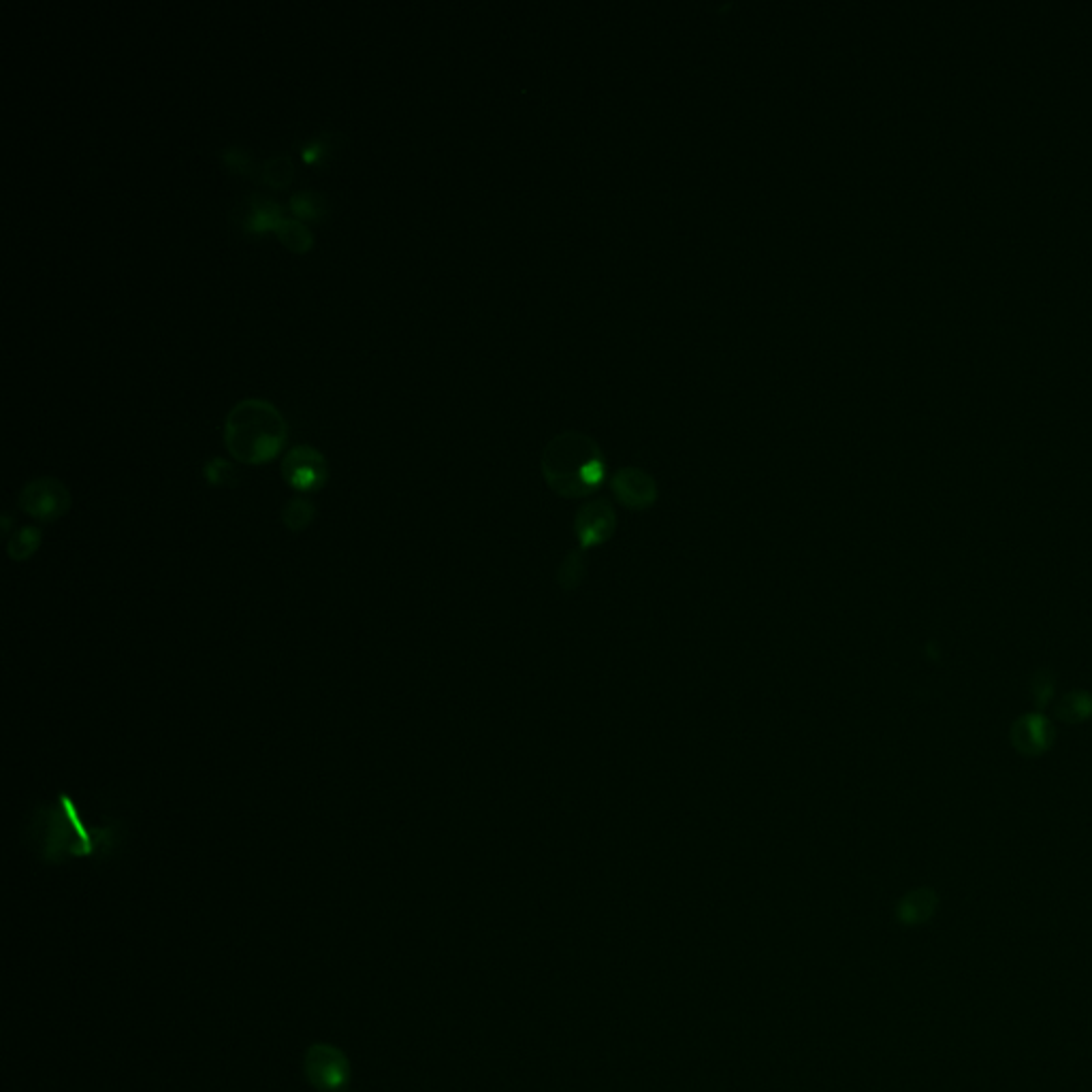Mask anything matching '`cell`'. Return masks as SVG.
<instances>
[{
    "label": "cell",
    "instance_id": "3",
    "mask_svg": "<svg viewBox=\"0 0 1092 1092\" xmlns=\"http://www.w3.org/2000/svg\"><path fill=\"white\" fill-rule=\"evenodd\" d=\"M287 421L272 401L246 397L228 410L224 421V444L237 462L261 465L272 462L285 447Z\"/></svg>",
    "mask_w": 1092,
    "mask_h": 1092
},
{
    "label": "cell",
    "instance_id": "14",
    "mask_svg": "<svg viewBox=\"0 0 1092 1092\" xmlns=\"http://www.w3.org/2000/svg\"><path fill=\"white\" fill-rule=\"evenodd\" d=\"M291 210L305 220H320L329 213V201L316 191H296L291 197Z\"/></svg>",
    "mask_w": 1092,
    "mask_h": 1092
},
{
    "label": "cell",
    "instance_id": "18",
    "mask_svg": "<svg viewBox=\"0 0 1092 1092\" xmlns=\"http://www.w3.org/2000/svg\"><path fill=\"white\" fill-rule=\"evenodd\" d=\"M316 517V506L305 500V497H294V500L287 502L285 510H282V521H285L291 532H301Z\"/></svg>",
    "mask_w": 1092,
    "mask_h": 1092
},
{
    "label": "cell",
    "instance_id": "5",
    "mask_svg": "<svg viewBox=\"0 0 1092 1092\" xmlns=\"http://www.w3.org/2000/svg\"><path fill=\"white\" fill-rule=\"evenodd\" d=\"M18 504L26 512V515L51 523L58 521L62 515H66L71 508V493L66 489V484L58 478L42 476L31 480L18 495Z\"/></svg>",
    "mask_w": 1092,
    "mask_h": 1092
},
{
    "label": "cell",
    "instance_id": "16",
    "mask_svg": "<svg viewBox=\"0 0 1092 1092\" xmlns=\"http://www.w3.org/2000/svg\"><path fill=\"white\" fill-rule=\"evenodd\" d=\"M587 576V557H585V550L578 548V550H572L568 552V557L563 559L561 568H559V574H557V583L563 591H574L581 587V583L585 581Z\"/></svg>",
    "mask_w": 1092,
    "mask_h": 1092
},
{
    "label": "cell",
    "instance_id": "11",
    "mask_svg": "<svg viewBox=\"0 0 1092 1092\" xmlns=\"http://www.w3.org/2000/svg\"><path fill=\"white\" fill-rule=\"evenodd\" d=\"M280 220H282V208L278 201L263 195L250 197V208L244 218V228L248 233H265L269 228L274 231Z\"/></svg>",
    "mask_w": 1092,
    "mask_h": 1092
},
{
    "label": "cell",
    "instance_id": "8",
    "mask_svg": "<svg viewBox=\"0 0 1092 1092\" xmlns=\"http://www.w3.org/2000/svg\"><path fill=\"white\" fill-rule=\"evenodd\" d=\"M617 530V512L606 500L583 504L574 517V534L587 552L604 543H609Z\"/></svg>",
    "mask_w": 1092,
    "mask_h": 1092
},
{
    "label": "cell",
    "instance_id": "22",
    "mask_svg": "<svg viewBox=\"0 0 1092 1092\" xmlns=\"http://www.w3.org/2000/svg\"><path fill=\"white\" fill-rule=\"evenodd\" d=\"M222 160L226 163V167L233 169L235 173H241V175H259L261 173V167L254 160V156L239 145L226 147V150H222Z\"/></svg>",
    "mask_w": 1092,
    "mask_h": 1092
},
{
    "label": "cell",
    "instance_id": "2",
    "mask_svg": "<svg viewBox=\"0 0 1092 1092\" xmlns=\"http://www.w3.org/2000/svg\"><path fill=\"white\" fill-rule=\"evenodd\" d=\"M541 467L548 487L568 500L598 491L606 476L602 449L583 431H563L552 438L543 451Z\"/></svg>",
    "mask_w": 1092,
    "mask_h": 1092
},
{
    "label": "cell",
    "instance_id": "17",
    "mask_svg": "<svg viewBox=\"0 0 1092 1092\" xmlns=\"http://www.w3.org/2000/svg\"><path fill=\"white\" fill-rule=\"evenodd\" d=\"M261 180L267 184V186H274V188H287L291 182H293V175H294V167H293V158L289 154H274L269 156L265 163L261 165Z\"/></svg>",
    "mask_w": 1092,
    "mask_h": 1092
},
{
    "label": "cell",
    "instance_id": "1",
    "mask_svg": "<svg viewBox=\"0 0 1092 1092\" xmlns=\"http://www.w3.org/2000/svg\"><path fill=\"white\" fill-rule=\"evenodd\" d=\"M26 832L33 852L49 865H62L73 858H107L120 837L116 824L86 826L75 804L64 794L53 802L39 804Z\"/></svg>",
    "mask_w": 1092,
    "mask_h": 1092
},
{
    "label": "cell",
    "instance_id": "19",
    "mask_svg": "<svg viewBox=\"0 0 1092 1092\" xmlns=\"http://www.w3.org/2000/svg\"><path fill=\"white\" fill-rule=\"evenodd\" d=\"M335 143H337L335 134H329V132H325V134H316V137L307 139V141L303 143V147H301V158L305 160L307 165H320V163H325L327 156L335 150Z\"/></svg>",
    "mask_w": 1092,
    "mask_h": 1092
},
{
    "label": "cell",
    "instance_id": "6",
    "mask_svg": "<svg viewBox=\"0 0 1092 1092\" xmlns=\"http://www.w3.org/2000/svg\"><path fill=\"white\" fill-rule=\"evenodd\" d=\"M282 476L294 491L312 493L327 484L329 465L318 449L299 444V447H293L282 462Z\"/></svg>",
    "mask_w": 1092,
    "mask_h": 1092
},
{
    "label": "cell",
    "instance_id": "12",
    "mask_svg": "<svg viewBox=\"0 0 1092 1092\" xmlns=\"http://www.w3.org/2000/svg\"><path fill=\"white\" fill-rule=\"evenodd\" d=\"M1058 721L1064 725H1080L1092 717V694L1088 690H1073L1064 694L1056 709Z\"/></svg>",
    "mask_w": 1092,
    "mask_h": 1092
},
{
    "label": "cell",
    "instance_id": "21",
    "mask_svg": "<svg viewBox=\"0 0 1092 1092\" xmlns=\"http://www.w3.org/2000/svg\"><path fill=\"white\" fill-rule=\"evenodd\" d=\"M204 476L211 487H228V484H235L237 480L235 465L231 462L222 460V457H213V460L206 463Z\"/></svg>",
    "mask_w": 1092,
    "mask_h": 1092
},
{
    "label": "cell",
    "instance_id": "10",
    "mask_svg": "<svg viewBox=\"0 0 1092 1092\" xmlns=\"http://www.w3.org/2000/svg\"><path fill=\"white\" fill-rule=\"evenodd\" d=\"M937 905H939V896L933 887H918L913 889V892L902 896V900L898 902L896 915L902 924L918 926V924H926L930 918H933Z\"/></svg>",
    "mask_w": 1092,
    "mask_h": 1092
},
{
    "label": "cell",
    "instance_id": "9",
    "mask_svg": "<svg viewBox=\"0 0 1092 1092\" xmlns=\"http://www.w3.org/2000/svg\"><path fill=\"white\" fill-rule=\"evenodd\" d=\"M615 497L626 508L644 510L657 502V482L651 474L638 467H624L611 478Z\"/></svg>",
    "mask_w": 1092,
    "mask_h": 1092
},
{
    "label": "cell",
    "instance_id": "13",
    "mask_svg": "<svg viewBox=\"0 0 1092 1092\" xmlns=\"http://www.w3.org/2000/svg\"><path fill=\"white\" fill-rule=\"evenodd\" d=\"M274 233L291 252L305 254L314 248V233L309 231L307 224L296 218H282Z\"/></svg>",
    "mask_w": 1092,
    "mask_h": 1092
},
{
    "label": "cell",
    "instance_id": "15",
    "mask_svg": "<svg viewBox=\"0 0 1092 1092\" xmlns=\"http://www.w3.org/2000/svg\"><path fill=\"white\" fill-rule=\"evenodd\" d=\"M42 538H43L42 530L33 528V525H26V528L18 530L16 534L9 538V545H7L9 557L13 561L31 559L35 552L39 550V546H42Z\"/></svg>",
    "mask_w": 1092,
    "mask_h": 1092
},
{
    "label": "cell",
    "instance_id": "7",
    "mask_svg": "<svg viewBox=\"0 0 1092 1092\" xmlns=\"http://www.w3.org/2000/svg\"><path fill=\"white\" fill-rule=\"evenodd\" d=\"M1056 730L1044 713H1024L1011 723L1009 740L1024 758H1040L1054 745Z\"/></svg>",
    "mask_w": 1092,
    "mask_h": 1092
},
{
    "label": "cell",
    "instance_id": "20",
    "mask_svg": "<svg viewBox=\"0 0 1092 1092\" xmlns=\"http://www.w3.org/2000/svg\"><path fill=\"white\" fill-rule=\"evenodd\" d=\"M1054 687H1056V679L1048 668H1042V670H1037L1033 674L1031 692H1033V700H1035L1037 709L1042 711L1051 703V698H1054Z\"/></svg>",
    "mask_w": 1092,
    "mask_h": 1092
},
{
    "label": "cell",
    "instance_id": "4",
    "mask_svg": "<svg viewBox=\"0 0 1092 1092\" xmlns=\"http://www.w3.org/2000/svg\"><path fill=\"white\" fill-rule=\"evenodd\" d=\"M303 1073L309 1086L320 1092H344L350 1084L346 1051L329 1044H314L305 1051Z\"/></svg>",
    "mask_w": 1092,
    "mask_h": 1092
}]
</instances>
